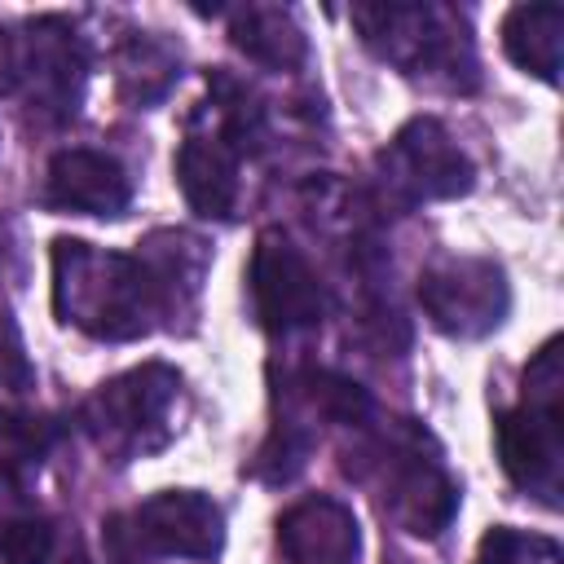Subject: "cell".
<instances>
[{
    "label": "cell",
    "mask_w": 564,
    "mask_h": 564,
    "mask_svg": "<svg viewBox=\"0 0 564 564\" xmlns=\"http://www.w3.org/2000/svg\"><path fill=\"white\" fill-rule=\"evenodd\" d=\"M53 313L88 339L128 344L181 313L163 278L137 251H106L84 238L53 242Z\"/></svg>",
    "instance_id": "1"
},
{
    "label": "cell",
    "mask_w": 564,
    "mask_h": 564,
    "mask_svg": "<svg viewBox=\"0 0 564 564\" xmlns=\"http://www.w3.org/2000/svg\"><path fill=\"white\" fill-rule=\"evenodd\" d=\"M357 432L361 441L344 449V471L366 480L405 533L436 538L458 511V485L445 471L436 441L410 419H392L379 432L361 423Z\"/></svg>",
    "instance_id": "2"
},
{
    "label": "cell",
    "mask_w": 564,
    "mask_h": 564,
    "mask_svg": "<svg viewBox=\"0 0 564 564\" xmlns=\"http://www.w3.org/2000/svg\"><path fill=\"white\" fill-rule=\"evenodd\" d=\"M361 44L397 66L405 79L436 84L449 93L476 88V48L467 22L449 4L432 0H375L348 9Z\"/></svg>",
    "instance_id": "3"
},
{
    "label": "cell",
    "mask_w": 564,
    "mask_h": 564,
    "mask_svg": "<svg viewBox=\"0 0 564 564\" xmlns=\"http://www.w3.org/2000/svg\"><path fill=\"white\" fill-rule=\"evenodd\" d=\"M564 366H560V339H546L538 357L524 366L520 401L498 414V458L516 489L533 494L542 507H560L564 494Z\"/></svg>",
    "instance_id": "4"
},
{
    "label": "cell",
    "mask_w": 564,
    "mask_h": 564,
    "mask_svg": "<svg viewBox=\"0 0 564 564\" xmlns=\"http://www.w3.org/2000/svg\"><path fill=\"white\" fill-rule=\"evenodd\" d=\"M181 397H185L181 370L163 361H145L106 379L84 401L79 423L110 463H132V458L159 454L176 436Z\"/></svg>",
    "instance_id": "5"
},
{
    "label": "cell",
    "mask_w": 564,
    "mask_h": 564,
    "mask_svg": "<svg viewBox=\"0 0 564 564\" xmlns=\"http://www.w3.org/2000/svg\"><path fill=\"white\" fill-rule=\"evenodd\" d=\"M4 88L35 115L40 123H66L79 115L88 84V48L62 18L22 22L0 48Z\"/></svg>",
    "instance_id": "6"
},
{
    "label": "cell",
    "mask_w": 564,
    "mask_h": 564,
    "mask_svg": "<svg viewBox=\"0 0 564 564\" xmlns=\"http://www.w3.org/2000/svg\"><path fill=\"white\" fill-rule=\"evenodd\" d=\"M375 176L392 207L458 198L476 185L471 159L458 150L449 128L432 115H414L392 132V141L375 154Z\"/></svg>",
    "instance_id": "7"
},
{
    "label": "cell",
    "mask_w": 564,
    "mask_h": 564,
    "mask_svg": "<svg viewBox=\"0 0 564 564\" xmlns=\"http://www.w3.org/2000/svg\"><path fill=\"white\" fill-rule=\"evenodd\" d=\"M423 317L449 339H480L502 326L511 308V286L489 256H445L419 273Z\"/></svg>",
    "instance_id": "8"
},
{
    "label": "cell",
    "mask_w": 564,
    "mask_h": 564,
    "mask_svg": "<svg viewBox=\"0 0 564 564\" xmlns=\"http://www.w3.org/2000/svg\"><path fill=\"white\" fill-rule=\"evenodd\" d=\"M247 286H251V313L269 335H282V339L304 335V330H317L326 317L322 278L282 229H260Z\"/></svg>",
    "instance_id": "9"
},
{
    "label": "cell",
    "mask_w": 564,
    "mask_h": 564,
    "mask_svg": "<svg viewBox=\"0 0 564 564\" xmlns=\"http://www.w3.org/2000/svg\"><path fill=\"white\" fill-rule=\"evenodd\" d=\"M132 551L145 555H181V560H216L225 546V511L198 489H163L145 498L128 524L115 520Z\"/></svg>",
    "instance_id": "10"
},
{
    "label": "cell",
    "mask_w": 564,
    "mask_h": 564,
    "mask_svg": "<svg viewBox=\"0 0 564 564\" xmlns=\"http://www.w3.org/2000/svg\"><path fill=\"white\" fill-rule=\"evenodd\" d=\"M132 203V176L128 167L106 154V150H88V145H70L57 150L48 159L44 172V207L53 212H70V216H123Z\"/></svg>",
    "instance_id": "11"
},
{
    "label": "cell",
    "mask_w": 564,
    "mask_h": 564,
    "mask_svg": "<svg viewBox=\"0 0 564 564\" xmlns=\"http://www.w3.org/2000/svg\"><path fill=\"white\" fill-rule=\"evenodd\" d=\"M273 551H278V564H357L361 529L339 498L313 494L291 502L278 516Z\"/></svg>",
    "instance_id": "12"
},
{
    "label": "cell",
    "mask_w": 564,
    "mask_h": 564,
    "mask_svg": "<svg viewBox=\"0 0 564 564\" xmlns=\"http://www.w3.org/2000/svg\"><path fill=\"white\" fill-rule=\"evenodd\" d=\"M238 159H242V145L216 123V115H212V128H189V137L176 150V185L194 216H203V220L234 216Z\"/></svg>",
    "instance_id": "13"
},
{
    "label": "cell",
    "mask_w": 564,
    "mask_h": 564,
    "mask_svg": "<svg viewBox=\"0 0 564 564\" xmlns=\"http://www.w3.org/2000/svg\"><path fill=\"white\" fill-rule=\"evenodd\" d=\"M229 44L264 70H295L308 53L295 13L282 4H238L229 13Z\"/></svg>",
    "instance_id": "14"
},
{
    "label": "cell",
    "mask_w": 564,
    "mask_h": 564,
    "mask_svg": "<svg viewBox=\"0 0 564 564\" xmlns=\"http://www.w3.org/2000/svg\"><path fill=\"white\" fill-rule=\"evenodd\" d=\"M560 44H564V4H516L502 18V53L542 84H560Z\"/></svg>",
    "instance_id": "15"
},
{
    "label": "cell",
    "mask_w": 564,
    "mask_h": 564,
    "mask_svg": "<svg viewBox=\"0 0 564 564\" xmlns=\"http://www.w3.org/2000/svg\"><path fill=\"white\" fill-rule=\"evenodd\" d=\"M57 445V423L18 405H0V480L26 489Z\"/></svg>",
    "instance_id": "16"
},
{
    "label": "cell",
    "mask_w": 564,
    "mask_h": 564,
    "mask_svg": "<svg viewBox=\"0 0 564 564\" xmlns=\"http://www.w3.org/2000/svg\"><path fill=\"white\" fill-rule=\"evenodd\" d=\"M115 66H119V88L132 106H154L159 97H167V88L176 84V53L150 35V31H132L119 53H115Z\"/></svg>",
    "instance_id": "17"
},
{
    "label": "cell",
    "mask_w": 564,
    "mask_h": 564,
    "mask_svg": "<svg viewBox=\"0 0 564 564\" xmlns=\"http://www.w3.org/2000/svg\"><path fill=\"white\" fill-rule=\"evenodd\" d=\"M476 564H564V551L555 538L546 533H529V529H511L498 524L480 538Z\"/></svg>",
    "instance_id": "18"
},
{
    "label": "cell",
    "mask_w": 564,
    "mask_h": 564,
    "mask_svg": "<svg viewBox=\"0 0 564 564\" xmlns=\"http://www.w3.org/2000/svg\"><path fill=\"white\" fill-rule=\"evenodd\" d=\"M4 564H57V524L48 516L22 511L0 546Z\"/></svg>",
    "instance_id": "19"
},
{
    "label": "cell",
    "mask_w": 564,
    "mask_h": 564,
    "mask_svg": "<svg viewBox=\"0 0 564 564\" xmlns=\"http://www.w3.org/2000/svg\"><path fill=\"white\" fill-rule=\"evenodd\" d=\"M35 379L31 361H26V348H22V335L13 326L9 313H0V388H13V392H26Z\"/></svg>",
    "instance_id": "20"
},
{
    "label": "cell",
    "mask_w": 564,
    "mask_h": 564,
    "mask_svg": "<svg viewBox=\"0 0 564 564\" xmlns=\"http://www.w3.org/2000/svg\"><path fill=\"white\" fill-rule=\"evenodd\" d=\"M18 516H22V489H13V485L0 480V546H4V538H9V529H13Z\"/></svg>",
    "instance_id": "21"
},
{
    "label": "cell",
    "mask_w": 564,
    "mask_h": 564,
    "mask_svg": "<svg viewBox=\"0 0 564 564\" xmlns=\"http://www.w3.org/2000/svg\"><path fill=\"white\" fill-rule=\"evenodd\" d=\"M57 564H88V555H84L79 546H70L66 555H57Z\"/></svg>",
    "instance_id": "22"
},
{
    "label": "cell",
    "mask_w": 564,
    "mask_h": 564,
    "mask_svg": "<svg viewBox=\"0 0 564 564\" xmlns=\"http://www.w3.org/2000/svg\"><path fill=\"white\" fill-rule=\"evenodd\" d=\"M4 256H9V234H4V220H0V269H4Z\"/></svg>",
    "instance_id": "23"
}]
</instances>
